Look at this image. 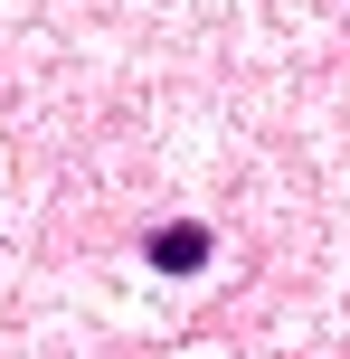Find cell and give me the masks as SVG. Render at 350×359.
Listing matches in <instances>:
<instances>
[{"instance_id":"cell-1","label":"cell","mask_w":350,"mask_h":359,"mask_svg":"<svg viewBox=\"0 0 350 359\" xmlns=\"http://www.w3.org/2000/svg\"><path fill=\"white\" fill-rule=\"evenodd\" d=\"M208 246H218L208 227H152V236H142V255H152L161 274H199V265H208Z\"/></svg>"}]
</instances>
